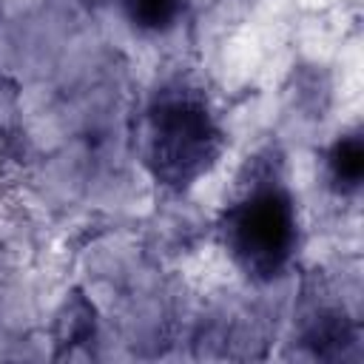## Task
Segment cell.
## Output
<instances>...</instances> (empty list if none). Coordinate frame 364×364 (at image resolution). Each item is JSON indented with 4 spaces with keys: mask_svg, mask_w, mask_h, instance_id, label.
<instances>
[{
    "mask_svg": "<svg viewBox=\"0 0 364 364\" xmlns=\"http://www.w3.org/2000/svg\"><path fill=\"white\" fill-rule=\"evenodd\" d=\"M48 333L54 344V358H74L91 353L100 336V313L82 287H71L63 296Z\"/></svg>",
    "mask_w": 364,
    "mask_h": 364,
    "instance_id": "obj_3",
    "label": "cell"
},
{
    "mask_svg": "<svg viewBox=\"0 0 364 364\" xmlns=\"http://www.w3.org/2000/svg\"><path fill=\"white\" fill-rule=\"evenodd\" d=\"M228 151V131L208 97L191 80L162 82L145 102L136 154L151 182L173 196L193 191Z\"/></svg>",
    "mask_w": 364,
    "mask_h": 364,
    "instance_id": "obj_2",
    "label": "cell"
},
{
    "mask_svg": "<svg viewBox=\"0 0 364 364\" xmlns=\"http://www.w3.org/2000/svg\"><path fill=\"white\" fill-rule=\"evenodd\" d=\"M216 236L230 264L256 284L282 279L301 250V210L287 185V156L267 142L245 156L228 202L216 219Z\"/></svg>",
    "mask_w": 364,
    "mask_h": 364,
    "instance_id": "obj_1",
    "label": "cell"
},
{
    "mask_svg": "<svg viewBox=\"0 0 364 364\" xmlns=\"http://www.w3.org/2000/svg\"><path fill=\"white\" fill-rule=\"evenodd\" d=\"M188 6L191 0H119V9L131 28L148 37L173 31L182 23Z\"/></svg>",
    "mask_w": 364,
    "mask_h": 364,
    "instance_id": "obj_5",
    "label": "cell"
},
{
    "mask_svg": "<svg viewBox=\"0 0 364 364\" xmlns=\"http://www.w3.org/2000/svg\"><path fill=\"white\" fill-rule=\"evenodd\" d=\"M324 176L336 196H355L364 182V134L347 128L324 151Z\"/></svg>",
    "mask_w": 364,
    "mask_h": 364,
    "instance_id": "obj_4",
    "label": "cell"
}]
</instances>
